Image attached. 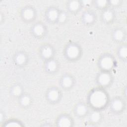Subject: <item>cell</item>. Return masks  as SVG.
<instances>
[{
	"label": "cell",
	"instance_id": "19",
	"mask_svg": "<svg viewBox=\"0 0 127 127\" xmlns=\"http://www.w3.org/2000/svg\"><path fill=\"white\" fill-rule=\"evenodd\" d=\"M66 10L69 14L76 15L84 8L82 0H68L65 2Z\"/></svg>",
	"mask_w": 127,
	"mask_h": 127
},
{
	"label": "cell",
	"instance_id": "26",
	"mask_svg": "<svg viewBox=\"0 0 127 127\" xmlns=\"http://www.w3.org/2000/svg\"><path fill=\"white\" fill-rule=\"evenodd\" d=\"M92 6L101 11L109 7L108 0H92Z\"/></svg>",
	"mask_w": 127,
	"mask_h": 127
},
{
	"label": "cell",
	"instance_id": "6",
	"mask_svg": "<svg viewBox=\"0 0 127 127\" xmlns=\"http://www.w3.org/2000/svg\"><path fill=\"white\" fill-rule=\"evenodd\" d=\"M19 16L23 23L32 24L37 21L38 11L34 6L28 4L21 7L19 12Z\"/></svg>",
	"mask_w": 127,
	"mask_h": 127
},
{
	"label": "cell",
	"instance_id": "14",
	"mask_svg": "<svg viewBox=\"0 0 127 127\" xmlns=\"http://www.w3.org/2000/svg\"><path fill=\"white\" fill-rule=\"evenodd\" d=\"M61 9L55 5H50L47 7L44 13L45 22L50 25H56Z\"/></svg>",
	"mask_w": 127,
	"mask_h": 127
},
{
	"label": "cell",
	"instance_id": "2",
	"mask_svg": "<svg viewBox=\"0 0 127 127\" xmlns=\"http://www.w3.org/2000/svg\"><path fill=\"white\" fill-rule=\"evenodd\" d=\"M83 55V49L81 45L75 41L67 42L63 49V56L66 61L75 63L81 59Z\"/></svg>",
	"mask_w": 127,
	"mask_h": 127
},
{
	"label": "cell",
	"instance_id": "11",
	"mask_svg": "<svg viewBox=\"0 0 127 127\" xmlns=\"http://www.w3.org/2000/svg\"><path fill=\"white\" fill-rule=\"evenodd\" d=\"M12 61L15 67L19 68L25 67L29 63V54L23 50H17L12 57Z\"/></svg>",
	"mask_w": 127,
	"mask_h": 127
},
{
	"label": "cell",
	"instance_id": "17",
	"mask_svg": "<svg viewBox=\"0 0 127 127\" xmlns=\"http://www.w3.org/2000/svg\"><path fill=\"white\" fill-rule=\"evenodd\" d=\"M43 68L44 72L49 75L56 74L60 70L61 63L56 58L43 62Z\"/></svg>",
	"mask_w": 127,
	"mask_h": 127
},
{
	"label": "cell",
	"instance_id": "21",
	"mask_svg": "<svg viewBox=\"0 0 127 127\" xmlns=\"http://www.w3.org/2000/svg\"><path fill=\"white\" fill-rule=\"evenodd\" d=\"M16 101L18 106L20 108L27 109L32 106L34 102V99L30 93L25 91Z\"/></svg>",
	"mask_w": 127,
	"mask_h": 127
},
{
	"label": "cell",
	"instance_id": "4",
	"mask_svg": "<svg viewBox=\"0 0 127 127\" xmlns=\"http://www.w3.org/2000/svg\"><path fill=\"white\" fill-rule=\"evenodd\" d=\"M63 98V91L59 86H50L45 92V100L49 105H56L60 103Z\"/></svg>",
	"mask_w": 127,
	"mask_h": 127
},
{
	"label": "cell",
	"instance_id": "10",
	"mask_svg": "<svg viewBox=\"0 0 127 127\" xmlns=\"http://www.w3.org/2000/svg\"><path fill=\"white\" fill-rule=\"evenodd\" d=\"M38 55L39 58L44 62L55 58L56 50L55 47L49 43H44L38 49Z\"/></svg>",
	"mask_w": 127,
	"mask_h": 127
},
{
	"label": "cell",
	"instance_id": "29",
	"mask_svg": "<svg viewBox=\"0 0 127 127\" xmlns=\"http://www.w3.org/2000/svg\"><path fill=\"white\" fill-rule=\"evenodd\" d=\"M5 19V16L4 15V13L2 11H0V25L3 24V23H4Z\"/></svg>",
	"mask_w": 127,
	"mask_h": 127
},
{
	"label": "cell",
	"instance_id": "1",
	"mask_svg": "<svg viewBox=\"0 0 127 127\" xmlns=\"http://www.w3.org/2000/svg\"><path fill=\"white\" fill-rule=\"evenodd\" d=\"M110 100V97L106 89L97 86L89 90L86 102L91 110L103 111L108 107Z\"/></svg>",
	"mask_w": 127,
	"mask_h": 127
},
{
	"label": "cell",
	"instance_id": "28",
	"mask_svg": "<svg viewBox=\"0 0 127 127\" xmlns=\"http://www.w3.org/2000/svg\"><path fill=\"white\" fill-rule=\"evenodd\" d=\"M6 120V114L4 110L0 109V125L4 123V122Z\"/></svg>",
	"mask_w": 127,
	"mask_h": 127
},
{
	"label": "cell",
	"instance_id": "25",
	"mask_svg": "<svg viewBox=\"0 0 127 127\" xmlns=\"http://www.w3.org/2000/svg\"><path fill=\"white\" fill-rule=\"evenodd\" d=\"M69 15L70 14L65 9L64 10L61 9L58 16L56 25H63L66 24L69 20Z\"/></svg>",
	"mask_w": 127,
	"mask_h": 127
},
{
	"label": "cell",
	"instance_id": "24",
	"mask_svg": "<svg viewBox=\"0 0 127 127\" xmlns=\"http://www.w3.org/2000/svg\"><path fill=\"white\" fill-rule=\"evenodd\" d=\"M0 126L2 127H22L25 125L21 120L12 118L6 119Z\"/></svg>",
	"mask_w": 127,
	"mask_h": 127
},
{
	"label": "cell",
	"instance_id": "3",
	"mask_svg": "<svg viewBox=\"0 0 127 127\" xmlns=\"http://www.w3.org/2000/svg\"><path fill=\"white\" fill-rule=\"evenodd\" d=\"M116 57L109 52H104L98 58L97 66L99 71L112 72L117 67Z\"/></svg>",
	"mask_w": 127,
	"mask_h": 127
},
{
	"label": "cell",
	"instance_id": "23",
	"mask_svg": "<svg viewBox=\"0 0 127 127\" xmlns=\"http://www.w3.org/2000/svg\"><path fill=\"white\" fill-rule=\"evenodd\" d=\"M117 58L122 63L126 64L127 62V44L124 42L118 44L116 49Z\"/></svg>",
	"mask_w": 127,
	"mask_h": 127
},
{
	"label": "cell",
	"instance_id": "5",
	"mask_svg": "<svg viewBox=\"0 0 127 127\" xmlns=\"http://www.w3.org/2000/svg\"><path fill=\"white\" fill-rule=\"evenodd\" d=\"M110 112L116 116L124 113L127 109V100L123 96L117 95L110 98L108 106Z\"/></svg>",
	"mask_w": 127,
	"mask_h": 127
},
{
	"label": "cell",
	"instance_id": "18",
	"mask_svg": "<svg viewBox=\"0 0 127 127\" xmlns=\"http://www.w3.org/2000/svg\"><path fill=\"white\" fill-rule=\"evenodd\" d=\"M127 32L124 27L122 26H116L111 31V38L112 41L120 44L126 42Z\"/></svg>",
	"mask_w": 127,
	"mask_h": 127
},
{
	"label": "cell",
	"instance_id": "7",
	"mask_svg": "<svg viewBox=\"0 0 127 127\" xmlns=\"http://www.w3.org/2000/svg\"><path fill=\"white\" fill-rule=\"evenodd\" d=\"M29 32L30 35L34 39L37 40H42L47 36L49 30L45 22L41 20H38L31 25Z\"/></svg>",
	"mask_w": 127,
	"mask_h": 127
},
{
	"label": "cell",
	"instance_id": "20",
	"mask_svg": "<svg viewBox=\"0 0 127 127\" xmlns=\"http://www.w3.org/2000/svg\"><path fill=\"white\" fill-rule=\"evenodd\" d=\"M87 123L91 126H96L100 124L104 119L102 111L91 110L86 117Z\"/></svg>",
	"mask_w": 127,
	"mask_h": 127
},
{
	"label": "cell",
	"instance_id": "8",
	"mask_svg": "<svg viewBox=\"0 0 127 127\" xmlns=\"http://www.w3.org/2000/svg\"><path fill=\"white\" fill-rule=\"evenodd\" d=\"M95 82L97 86L107 89L113 84L114 76L111 72L99 71L95 75Z\"/></svg>",
	"mask_w": 127,
	"mask_h": 127
},
{
	"label": "cell",
	"instance_id": "12",
	"mask_svg": "<svg viewBox=\"0 0 127 127\" xmlns=\"http://www.w3.org/2000/svg\"><path fill=\"white\" fill-rule=\"evenodd\" d=\"M98 15L95 11L91 8H85L81 12L80 21L85 26H92L97 22Z\"/></svg>",
	"mask_w": 127,
	"mask_h": 127
},
{
	"label": "cell",
	"instance_id": "13",
	"mask_svg": "<svg viewBox=\"0 0 127 127\" xmlns=\"http://www.w3.org/2000/svg\"><path fill=\"white\" fill-rule=\"evenodd\" d=\"M74 119L68 113H62L58 115L54 122V126L57 127H72L74 126Z\"/></svg>",
	"mask_w": 127,
	"mask_h": 127
},
{
	"label": "cell",
	"instance_id": "22",
	"mask_svg": "<svg viewBox=\"0 0 127 127\" xmlns=\"http://www.w3.org/2000/svg\"><path fill=\"white\" fill-rule=\"evenodd\" d=\"M25 91L24 87L21 83L15 82L10 86L8 93L11 98L17 100Z\"/></svg>",
	"mask_w": 127,
	"mask_h": 127
},
{
	"label": "cell",
	"instance_id": "27",
	"mask_svg": "<svg viewBox=\"0 0 127 127\" xmlns=\"http://www.w3.org/2000/svg\"><path fill=\"white\" fill-rule=\"evenodd\" d=\"M109 7L115 9V8L121 7L124 3L123 0H108Z\"/></svg>",
	"mask_w": 127,
	"mask_h": 127
},
{
	"label": "cell",
	"instance_id": "15",
	"mask_svg": "<svg viewBox=\"0 0 127 127\" xmlns=\"http://www.w3.org/2000/svg\"><path fill=\"white\" fill-rule=\"evenodd\" d=\"M91 109L86 102L79 101L74 104L72 109L74 116L79 119L86 118Z\"/></svg>",
	"mask_w": 127,
	"mask_h": 127
},
{
	"label": "cell",
	"instance_id": "9",
	"mask_svg": "<svg viewBox=\"0 0 127 127\" xmlns=\"http://www.w3.org/2000/svg\"><path fill=\"white\" fill-rule=\"evenodd\" d=\"M59 86L64 91H69L72 90L76 84L75 76L68 72L63 73L59 79Z\"/></svg>",
	"mask_w": 127,
	"mask_h": 127
},
{
	"label": "cell",
	"instance_id": "16",
	"mask_svg": "<svg viewBox=\"0 0 127 127\" xmlns=\"http://www.w3.org/2000/svg\"><path fill=\"white\" fill-rule=\"evenodd\" d=\"M100 19L101 22L106 25L113 24L117 18V13L115 9L108 7L100 11Z\"/></svg>",
	"mask_w": 127,
	"mask_h": 127
}]
</instances>
